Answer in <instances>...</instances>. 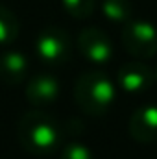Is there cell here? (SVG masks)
<instances>
[{
	"label": "cell",
	"instance_id": "cell-1",
	"mask_svg": "<svg viewBox=\"0 0 157 159\" xmlns=\"http://www.w3.org/2000/svg\"><path fill=\"white\" fill-rule=\"evenodd\" d=\"M17 139L28 154L48 156L61 143V128L54 117L43 111H30L19 119Z\"/></svg>",
	"mask_w": 157,
	"mask_h": 159
},
{
	"label": "cell",
	"instance_id": "cell-2",
	"mask_svg": "<svg viewBox=\"0 0 157 159\" xmlns=\"http://www.w3.org/2000/svg\"><path fill=\"white\" fill-rule=\"evenodd\" d=\"M115 85L100 70H89L81 74L74 87V98L78 107L91 115L100 117L104 115L115 102Z\"/></svg>",
	"mask_w": 157,
	"mask_h": 159
},
{
	"label": "cell",
	"instance_id": "cell-3",
	"mask_svg": "<svg viewBox=\"0 0 157 159\" xmlns=\"http://www.w3.org/2000/svg\"><path fill=\"white\" fill-rule=\"evenodd\" d=\"M122 43L133 57H152L157 52V30L146 20H129L122 28Z\"/></svg>",
	"mask_w": 157,
	"mask_h": 159
},
{
	"label": "cell",
	"instance_id": "cell-4",
	"mask_svg": "<svg viewBox=\"0 0 157 159\" xmlns=\"http://www.w3.org/2000/svg\"><path fill=\"white\" fill-rule=\"evenodd\" d=\"M35 52L46 65H63L70 57V37L63 28H44L35 41Z\"/></svg>",
	"mask_w": 157,
	"mask_h": 159
},
{
	"label": "cell",
	"instance_id": "cell-5",
	"mask_svg": "<svg viewBox=\"0 0 157 159\" xmlns=\"http://www.w3.org/2000/svg\"><path fill=\"white\" fill-rule=\"evenodd\" d=\"M79 52L92 63H107L113 56V43L98 28H85L78 35Z\"/></svg>",
	"mask_w": 157,
	"mask_h": 159
},
{
	"label": "cell",
	"instance_id": "cell-6",
	"mask_svg": "<svg viewBox=\"0 0 157 159\" xmlns=\"http://www.w3.org/2000/svg\"><path fill=\"white\" fill-rule=\"evenodd\" d=\"M117 80L118 85L126 93H142L152 87L155 80V72L141 61H129L118 69Z\"/></svg>",
	"mask_w": 157,
	"mask_h": 159
},
{
	"label": "cell",
	"instance_id": "cell-7",
	"mask_svg": "<svg viewBox=\"0 0 157 159\" xmlns=\"http://www.w3.org/2000/svg\"><path fill=\"white\" fill-rule=\"evenodd\" d=\"M128 131L131 139L142 144L157 141V106L139 107L128 122Z\"/></svg>",
	"mask_w": 157,
	"mask_h": 159
},
{
	"label": "cell",
	"instance_id": "cell-8",
	"mask_svg": "<svg viewBox=\"0 0 157 159\" xmlns=\"http://www.w3.org/2000/svg\"><path fill=\"white\" fill-rule=\"evenodd\" d=\"M59 96V81L50 74H39L26 85V98L35 107H46Z\"/></svg>",
	"mask_w": 157,
	"mask_h": 159
},
{
	"label": "cell",
	"instance_id": "cell-9",
	"mask_svg": "<svg viewBox=\"0 0 157 159\" xmlns=\"http://www.w3.org/2000/svg\"><path fill=\"white\" fill-rule=\"evenodd\" d=\"M28 74V59L20 52H6L0 56V81L4 85H19Z\"/></svg>",
	"mask_w": 157,
	"mask_h": 159
},
{
	"label": "cell",
	"instance_id": "cell-10",
	"mask_svg": "<svg viewBox=\"0 0 157 159\" xmlns=\"http://www.w3.org/2000/svg\"><path fill=\"white\" fill-rule=\"evenodd\" d=\"M102 13L111 22L126 24L131 20V4H129V0H104Z\"/></svg>",
	"mask_w": 157,
	"mask_h": 159
},
{
	"label": "cell",
	"instance_id": "cell-11",
	"mask_svg": "<svg viewBox=\"0 0 157 159\" xmlns=\"http://www.w3.org/2000/svg\"><path fill=\"white\" fill-rule=\"evenodd\" d=\"M19 35V20L11 9L0 6V44H9Z\"/></svg>",
	"mask_w": 157,
	"mask_h": 159
},
{
	"label": "cell",
	"instance_id": "cell-12",
	"mask_svg": "<svg viewBox=\"0 0 157 159\" xmlns=\"http://www.w3.org/2000/svg\"><path fill=\"white\" fill-rule=\"evenodd\" d=\"M65 11L72 17V19H89L94 11V0H61Z\"/></svg>",
	"mask_w": 157,
	"mask_h": 159
},
{
	"label": "cell",
	"instance_id": "cell-13",
	"mask_svg": "<svg viewBox=\"0 0 157 159\" xmlns=\"http://www.w3.org/2000/svg\"><path fill=\"white\" fill-rule=\"evenodd\" d=\"M61 159H94L91 150L81 143H70L63 148Z\"/></svg>",
	"mask_w": 157,
	"mask_h": 159
},
{
	"label": "cell",
	"instance_id": "cell-14",
	"mask_svg": "<svg viewBox=\"0 0 157 159\" xmlns=\"http://www.w3.org/2000/svg\"><path fill=\"white\" fill-rule=\"evenodd\" d=\"M155 80H157V69H155Z\"/></svg>",
	"mask_w": 157,
	"mask_h": 159
}]
</instances>
